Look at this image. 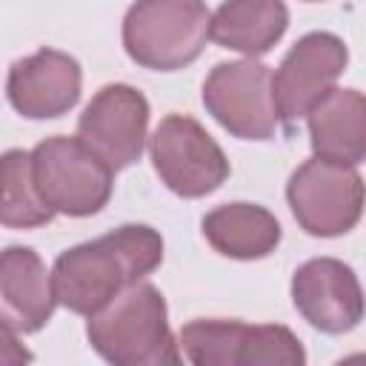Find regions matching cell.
Here are the masks:
<instances>
[{
	"instance_id": "6da1fadb",
	"label": "cell",
	"mask_w": 366,
	"mask_h": 366,
	"mask_svg": "<svg viewBox=\"0 0 366 366\" xmlns=\"http://www.w3.org/2000/svg\"><path fill=\"white\" fill-rule=\"evenodd\" d=\"M163 263V237L149 223H123L54 257L51 289L57 306L92 315L126 286L146 280Z\"/></svg>"
},
{
	"instance_id": "e0dca14e",
	"label": "cell",
	"mask_w": 366,
	"mask_h": 366,
	"mask_svg": "<svg viewBox=\"0 0 366 366\" xmlns=\"http://www.w3.org/2000/svg\"><path fill=\"white\" fill-rule=\"evenodd\" d=\"M54 220V212L40 197L31 177V152L6 149L0 154V226L40 229Z\"/></svg>"
},
{
	"instance_id": "2e32d148",
	"label": "cell",
	"mask_w": 366,
	"mask_h": 366,
	"mask_svg": "<svg viewBox=\"0 0 366 366\" xmlns=\"http://www.w3.org/2000/svg\"><path fill=\"white\" fill-rule=\"evenodd\" d=\"M289 29V6L283 0H223L209 23V40L243 57L272 51Z\"/></svg>"
},
{
	"instance_id": "9c48e42d",
	"label": "cell",
	"mask_w": 366,
	"mask_h": 366,
	"mask_svg": "<svg viewBox=\"0 0 366 366\" xmlns=\"http://www.w3.org/2000/svg\"><path fill=\"white\" fill-rule=\"evenodd\" d=\"M149 100L129 83H106L77 117V137L97 152L112 172L129 169L143 157L149 137Z\"/></svg>"
},
{
	"instance_id": "ba28073f",
	"label": "cell",
	"mask_w": 366,
	"mask_h": 366,
	"mask_svg": "<svg viewBox=\"0 0 366 366\" xmlns=\"http://www.w3.org/2000/svg\"><path fill=\"white\" fill-rule=\"evenodd\" d=\"M206 112L240 140H274L280 114L272 94V69L257 57L214 63L203 80Z\"/></svg>"
},
{
	"instance_id": "7c38bea8",
	"label": "cell",
	"mask_w": 366,
	"mask_h": 366,
	"mask_svg": "<svg viewBox=\"0 0 366 366\" xmlns=\"http://www.w3.org/2000/svg\"><path fill=\"white\" fill-rule=\"evenodd\" d=\"M83 92V69L77 57L60 49H37L9 66L6 97L26 120H54L69 114Z\"/></svg>"
},
{
	"instance_id": "4fadbf2b",
	"label": "cell",
	"mask_w": 366,
	"mask_h": 366,
	"mask_svg": "<svg viewBox=\"0 0 366 366\" xmlns=\"http://www.w3.org/2000/svg\"><path fill=\"white\" fill-rule=\"evenodd\" d=\"M51 272L31 246L0 249V320L20 335L40 332L54 315Z\"/></svg>"
},
{
	"instance_id": "277c9868",
	"label": "cell",
	"mask_w": 366,
	"mask_h": 366,
	"mask_svg": "<svg viewBox=\"0 0 366 366\" xmlns=\"http://www.w3.org/2000/svg\"><path fill=\"white\" fill-rule=\"evenodd\" d=\"M180 360L194 366H303L300 337L280 323L194 317L177 332Z\"/></svg>"
},
{
	"instance_id": "5bb4252c",
	"label": "cell",
	"mask_w": 366,
	"mask_h": 366,
	"mask_svg": "<svg viewBox=\"0 0 366 366\" xmlns=\"http://www.w3.org/2000/svg\"><path fill=\"white\" fill-rule=\"evenodd\" d=\"M309 143L323 160L360 166L366 160V97L357 89H329L309 112Z\"/></svg>"
},
{
	"instance_id": "9a60e30c",
	"label": "cell",
	"mask_w": 366,
	"mask_h": 366,
	"mask_svg": "<svg viewBox=\"0 0 366 366\" xmlns=\"http://www.w3.org/2000/svg\"><path fill=\"white\" fill-rule=\"evenodd\" d=\"M206 243L232 260H263L269 257L280 240L283 229L277 217L260 203H223L203 214L200 220Z\"/></svg>"
},
{
	"instance_id": "d6986e66",
	"label": "cell",
	"mask_w": 366,
	"mask_h": 366,
	"mask_svg": "<svg viewBox=\"0 0 366 366\" xmlns=\"http://www.w3.org/2000/svg\"><path fill=\"white\" fill-rule=\"evenodd\" d=\"M306 3H317V0H306Z\"/></svg>"
},
{
	"instance_id": "5b68a950",
	"label": "cell",
	"mask_w": 366,
	"mask_h": 366,
	"mask_svg": "<svg viewBox=\"0 0 366 366\" xmlns=\"http://www.w3.org/2000/svg\"><path fill=\"white\" fill-rule=\"evenodd\" d=\"M31 177L54 214L92 217L106 209L114 172L77 134H51L31 149Z\"/></svg>"
},
{
	"instance_id": "8992f818",
	"label": "cell",
	"mask_w": 366,
	"mask_h": 366,
	"mask_svg": "<svg viewBox=\"0 0 366 366\" xmlns=\"http://www.w3.org/2000/svg\"><path fill=\"white\" fill-rule=\"evenodd\" d=\"M152 166L160 183L186 200L206 197L217 192L229 174V157L217 140L189 114H166L149 137Z\"/></svg>"
},
{
	"instance_id": "30bf717a",
	"label": "cell",
	"mask_w": 366,
	"mask_h": 366,
	"mask_svg": "<svg viewBox=\"0 0 366 366\" xmlns=\"http://www.w3.org/2000/svg\"><path fill=\"white\" fill-rule=\"evenodd\" d=\"M349 66L343 37L332 31H309L283 54L272 71V94L283 123L306 117V112L340 80Z\"/></svg>"
},
{
	"instance_id": "7a4b0ae2",
	"label": "cell",
	"mask_w": 366,
	"mask_h": 366,
	"mask_svg": "<svg viewBox=\"0 0 366 366\" xmlns=\"http://www.w3.org/2000/svg\"><path fill=\"white\" fill-rule=\"evenodd\" d=\"M89 346L112 366L180 363V349L169 326V306L157 286L137 280L117 292L86 320Z\"/></svg>"
},
{
	"instance_id": "8fae6325",
	"label": "cell",
	"mask_w": 366,
	"mask_h": 366,
	"mask_svg": "<svg viewBox=\"0 0 366 366\" xmlns=\"http://www.w3.org/2000/svg\"><path fill=\"white\" fill-rule=\"evenodd\" d=\"M297 315L323 335H346L363 320V289L355 269L337 257H312L292 274Z\"/></svg>"
},
{
	"instance_id": "52a82bcc",
	"label": "cell",
	"mask_w": 366,
	"mask_h": 366,
	"mask_svg": "<svg viewBox=\"0 0 366 366\" xmlns=\"http://www.w3.org/2000/svg\"><path fill=\"white\" fill-rule=\"evenodd\" d=\"M286 203L306 234L340 237L360 223L363 177L357 166H343L312 154L292 172L286 183Z\"/></svg>"
},
{
	"instance_id": "ac0fdd59",
	"label": "cell",
	"mask_w": 366,
	"mask_h": 366,
	"mask_svg": "<svg viewBox=\"0 0 366 366\" xmlns=\"http://www.w3.org/2000/svg\"><path fill=\"white\" fill-rule=\"evenodd\" d=\"M31 360H34V355L17 340V332L0 320V366H20V363H31Z\"/></svg>"
},
{
	"instance_id": "3957f363",
	"label": "cell",
	"mask_w": 366,
	"mask_h": 366,
	"mask_svg": "<svg viewBox=\"0 0 366 366\" xmlns=\"http://www.w3.org/2000/svg\"><path fill=\"white\" fill-rule=\"evenodd\" d=\"M209 23L206 0H134L120 26L123 51L140 69L180 71L203 54Z\"/></svg>"
}]
</instances>
